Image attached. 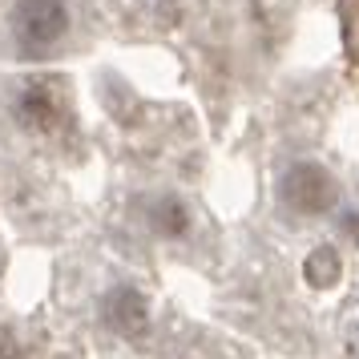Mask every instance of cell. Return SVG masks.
Segmentation results:
<instances>
[{
    "mask_svg": "<svg viewBox=\"0 0 359 359\" xmlns=\"http://www.w3.org/2000/svg\"><path fill=\"white\" fill-rule=\"evenodd\" d=\"M73 25L69 0H13V36L25 53H49Z\"/></svg>",
    "mask_w": 359,
    "mask_h": 359,
    "instance_id": "obj_1",
    "label": "cell"
},
{
    "mask_svg": "<svg viewBox=\"0 0 359 359\" xmlns=\"http://www.w3.org/2000/svg\"><path fill=\"white\" fill-rule=\"evenodd\" d=\"M278 198H283V206H291L294 214H323V210L335 206L339 186H335V178H331L319 162H294V165H287L283 178H278Z\"/></svg>",
    "mask_w": 359,
    "mask_h": 359,
    "instance_id": "obj_2",
    "label": "cell"
},
{
    "mask_svg": "<svg viewBox=\"0 0 359 359\" xmlns=\"http://www.w3.org/2000/svg\"><path fill=\"white\" fill-rule=\"evenodd\" d=\"M101 323L117 331L121 339H137V335H146L149 327V303L146 294L130 287V283H121V287H109L105 299H101Z\"/></svg>",
    "mask_w": 359,
    "mask_h": 359,
    "instance_id": "obj_3",
    "label": "cell"
},
{
    "mask_svg": "<svg viewBox=\"0 0 359 359\" xmlns=\"http://www.w3.org/2000/svg\"><path fill=\"white\" fill-rule=\"evenodd\" d=\"M142 214H146V226L154 230L158 238H182V234L190 230V222H194L190 206H186L178 194H154V198H146Z\"/></svg>",
    "mask_w": 359,
    "mask_h": 359,
    "instance_id": "obj_4",
    "label": "cell"
},
{
    "mask_svg": "<svg viewBox=\"0 0 359 359\" xmlns=\"http://www.w3.org/2000/svg\"><path fill=\"white\" fill-rule=\"evenodd\" d=\"M17 109L20 117L29 121V126H41V130H49L57 114H61V97H57V85L53 81H33L20 89L17 97Z\"/></svg>",
    "mask_w": 359,
    "mask_h": 359,
    "instance_id": "obj_5",
    "label": "cell"
},
{
    "mask_svg": "<svg viewBox=\"0 0 359 359\" xmlns=\"http://www.w3.org/2000/svg\"><path fill=\"white\" fill-rule=\"evenodd\" d=\"M303 275H307L311 287H335L343 275V262H339V250L335 246H315L303 262Z\"/></svg>",
    "mask_w": 359,
    "mask_h": 359,
    "instance_id": "obj_6",
    "label": "cell"
},
{
    "mask_svg": "<svg viewBox=\"0 0 359 359\" xmlns=\"http://www.w3.org/2000/svg\"><path fill=\"white\" fill-rule=\"evenodd\" d=\"M0 359H25V347L13 335H4V331H0Z\"/></svg>",
    "mask_w": 359,
    "mask_h": 359,
    "instance_id": "obj_7",
    "label": "cell"
},
{
    "mask_svg": "<svg viewBox=\"0 0 359 359\" xmlns=\"http://www.w3.org/2000/svg\"><path fill=\"white\" fill-rule=\"evenodd\" d=\"M343 230H347V238L359 246V210H351L347 218H343Z\"/></svg>",
    "mask_w": 359,
    "mask_h": 359,
    "instance_id": "obj_8",
    "label": "cell"
}]
</instances>
